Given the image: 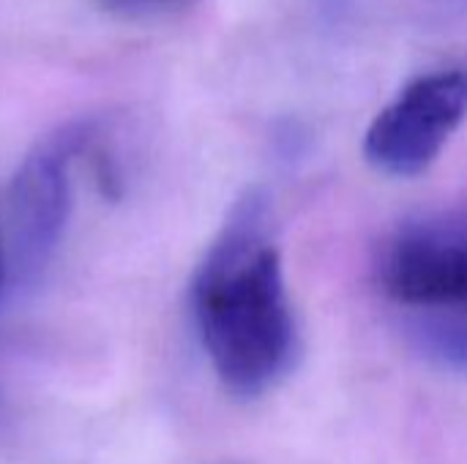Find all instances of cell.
Here are the masks:
<instances>
[{
    "instance_id": "6",
    "label": "cell",
    "mask_w": 467,
    "mask_h": 464,
    "mask_svg": "<svg viewBox=\"0 0 467 464\" xmlns=\"http://www.w3.org/2000/svg\"><path fill=\"white\" fill-rule=\"evenodd\" d=\"M8 273V249H5V235H3V224H0V290Z\"/></svg>"
},
{
    "instance_id": "5",
    "label": "cell",
    "mask_w": 467,
    "mask_h": 464,
    "mask_svg": "<svg viewBox=\"0 0 467 464\" xmlns=\"http://www.w3.org/2000/svg\"><path fill=\"white\" fill-rule=\"evenodd\" d=\"M101 3H104V8L118 11V14H145L153 8H164L175 0H101Z\"/></svg>"
},
{
    "instance_id": "4",
    "label": "cell",
    "mask_w": 467,
    "mask_h": 464,
    "mask_svg": "<svg viewBox=\"0 0 467 464\" xmlns=\"http://www.w3.org/2000/svg\"><path fill=\"white\" fill-rule=\"evenodd\" d=\"M380 284L405 306L467 309V211L397 230L380 254Z\"/></svg>"
},
{
    "instance_id": "2",
    "label": "cell",
    "mask_w": 467,
    "mask_h": 464,
    "mask_svg": "<svg viewBox=\"0 0 467 464\" xmlns=\"http://www.w3.org/2000/svg\"><path fill=\"white\" fill-rule=\"evenodd\" d=\"M96 123L79 120L38 142L8 189V271L33 279L52 257L71 211V161L90 148Z\"/></svg>"
},
{
    "instance_id": "1",
    "label": "cell",
    "mask_w": 467,
    "mask_h": 464,
    "mask_svg": "<svg viewBox=\"0 0 467 464\" xmlns=\"http://www.w3.org/2000/svg\"><path fill=\"white\" fill-rule=\"evenodd\" d=\"M192 306L213 372L233 394L257 397L287 372L296 323L263 194L235 202L197 268Z\"/></svg>"
},
{
    "instance_id": "3",
    "label": "cell",
    "mask_w": 467,
    "mask_h": 464,
    "mask_svg": "<svg viewBox=\"0 0 467 464\" xmlns=\"http://www.w3.org/2000/svg\"><path fill=\"white\" fill-rule=\"evenodd\" d=\"M467 118V71L443 68L413 79L369 126L364 153L389 175L424 172Z\"/></svg>"
}]
</instances>
